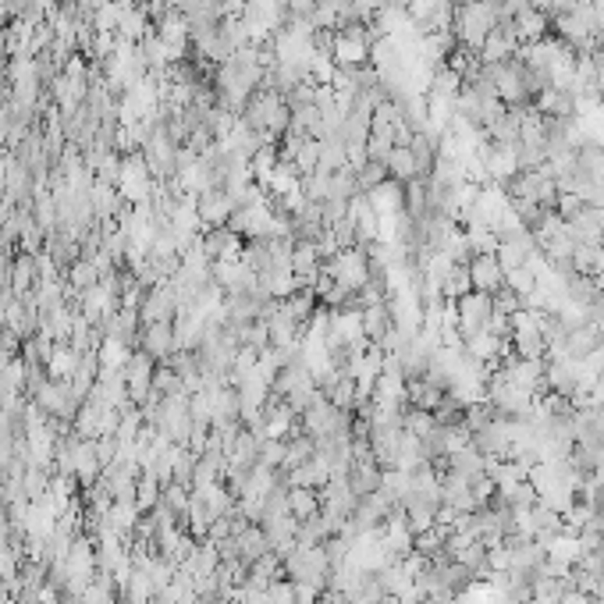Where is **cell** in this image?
Here are the masks:
<instances>
[{
	"mask_svg": "<svg viewBox=\"0 0 604 604\" xmlns=\"http://www.w3.org/2000/svg\"><path fill=\"white\" fill-rule=\"evenodd\" d=\"M391 331H395V316H391L388 299L373 302V306H363V334H366L373 345H380Z\"/></svg>",
	"mask_w": 604,
	"mask_h": 604,
	"instance_id": "cell-6",
	"label": "cell"
},
{
	"mask_svg": "<svg viewBox=\"0 0 604 604\" xmlns=\"http://www.w3.org/2000/svg\"><path fill=\"white\" fill-rule=\"evenodd\" d=\"M118 189H121V196L132 200V203H146V200H150V192H153V175H150L143 153H128V157L121 160Z\"/></svg>",
	"mask_w": 604,
	"mask_h": 604,
	"instance_id": "cell-1",
	"label": "cell"
},
{
	"mask_svg": "<svg viewBox=\"0 0 604 604\" xmlns=\"http://www.w3.org/2000/svg\"><path fill=\"white\" fill-rule=\"evenodd\" d=\"M380 466H377V459L373 455H366V459H355L352 462V469H348V487L355 491V498H366V494H373V491H380Z\"/></svg>",
	"mask_w": 604,
	"mask_h": 604,
	"instance_id": "cell-5",
	"label": "cell"
},
{
	"mask_svg": "<svg viewBox=\"0 0 604 604\" xmlns=\"http://www.w3.org/2000/svg\"><path fill=\"white\" fill-rule=\"evenodd\" d=\"M384 164H388V175H391L395 182H402V185H409L412 178H420V167H416V157H412L409 146H395Z\"/></svg>",
	"mask_w": 604,
	"mask_h": 604,
	"instance_id": "cell-10",
	"label": "cell"
},
{
	"mask_svg": "<svg viewBox=\"0 0 604 604\" xmlns=\"http://www.w3.org/2000/svg\"><path fill=\"white\" fill-rule=\"evenodd\" d=\"M289 512L296 516V519H309V516H316L320 512V491H313V487H292L289 491Z\"/></svg>",
	"mask_w": 604,
	"mask_h": 604,
	"instance_id": "cell-12",
	"label": "cell"
},
{
	"mask_svg": "<svg viewBox=\"0 0 604 604\" xmlns=\"http://www.w3.org/2000/svg\"><path fill=\"white\" fill-rule=\"evenodd\" d=\"M469 278H473V292H487V296H498L505 289V271L498 264L494 253H477L469 260Z\"/></svg>",
	"mask_w": 604,
	"mask_h": 604,
	"instance_id": "cell-4",
	"label": "cell"
},
{
	"mask_svg": "<svg viewBox=\"0 0 604 604\" xmlns=\"http://www.w3.org/2000/svg\"><path fill=\"white\" fill-rule=\"evenodd\" d=\"M327 480H331V466H327L320 455L306 459L299 469L289 473V484H292V487H313V491H320V487H327Z\"/></svg>",
	"mask_w": 604,
	"mask_h": 604,
	"instance_id": "cell-9",
	"label": "cell"
},
{
	"mask_svg": "<svg viewBox=\"0 0 604 604\" xmlns=\"http://www.w3.org/2000/svg\"><path fill=\"white\" fill-rule=\"evenodd\" d=\"M434 427H437L434 412L416 409V405H405V412H402V430H409V434H416V437H427Z\"/></svg>",
	"mask_w": 604,
	"mask_h": 604,
	"instance_id": "cell-15",
	"label": "cell"
},
{
	"mask_svg": "<svg viewBox=\"0 0 604 604\" xmlns=\"http://www.w3.org/2000/svg\"><path fill=\"white\" fill-rule=\"evenodd\" d=\"M487 569L491 573H509L512 569V551L502 544V548H491L487 551Z\"/></svg>",
	"mask_w": 604,
	"mask_h": 604,
	"instance_id": "cell-21",
	"label": "cell"
},
{
	"mask_svg": "<svg viewBox=\"0 0 604 604\" xmlns=\"http://www.w3.org/2000/svg\"><path fill=\"white\" fill-rule=\"evenodd\" d=\"M505 289H512L516 296H530L537 289V274L530 267H519V271H509L505 274Z\"/></svg>",
	"mask_w": 604,
	"mask_h": 604,
	"instance_id": "cell-18",
	"label": "cell"
},
{
	"mask_svg": "<svg viewBox=\"0 0 604 604\" xmlns=\"http://www.w3.org/2000/svg\"><path fill=\"white\" fill-rule=\"evenodd\" d=\"M196 214H200V224L221 228V224H228V217L235 214V203H232V196H228L224 185H214V189H207V192L196 196Z\"/></svg>",
	"mask_w": 604,
	"mask_h": 604,
	"instance_id": "cell-3",
	"label": "cell"
},
{
	"mask_svg": "<svg viewBox=\"0 0 604 604\" xmlns=\"http://www.w3.org/2000/svg\"><path fill=\"white\" fill-rule=\"evenodd\" d=\"M491 313H494V299H491L487 292H469V296H462V299L455 302V316H459V334H462V341L473 338V334H480V331L487 327Z\"/></svg>",
	"mask_w": 604,
	"mask_h": 604,
	"instance_id": "cell-2",
	"label": "cell"
},
{
	"mask_svg": "<svg viewBox=\"0 0 604 604\" xmlns=\"http://www.w3.org/2000/svg\"><path fill=\"white\" fill-rule=\"evenodd\" d=\"M257 462L267 466V469H282V462H285V441H278V437L260 441V459H257Z\"/></svg>",
	"mask_w": 604,
	"mask_h": 604,
	"instance_id": "cell-19",
	"label": "cell"
},
{
	"mask_svg": "<svg viewBox=\"0 0 604 604\" xmlns=\"http://www.w3.org/2000/svg\"><path fill=\"white\" fill-rule=\"evenodd\" d=\"M494 257H498V264H502V271L509 274V271H519V267H526V249L523 246H516L512 239H498V249H494Z\"/></svg>",
	"mask_w": 604,
	"mask_h": 604,
	"instance_id": "cell-16",
	"label": "cell"
},
{
	"mask_svg": "<svg viewBox=\"0 0 604 604\" xmlns=\"http://www.w3.org/2000/svg\"><path fill=\"white\" fill-rule=\"evenodd\" d=\"M473 292V278H469V264H455L445 278V289H441V299L445 302H459L462 296Z\"/></svg>",
	"mask_w": 604,
	"mask_h": 604,
	"instance_id": "cell-11",
	"label": "cell"
},
{
	"mask_svg": "<svg viewBox=\"0 0 604 604\" xmlns=\"http://www.w3.org/2000/svg\"><path fill=\"white\" fill-rule=\"evenodd\" d=\"M313 455H316V448H313V437H309V434L285 437V462H282V469L292 473V469H299L306 459H313Z\"/></svg>",
	"mask_w": 604,
	"mask_h": 604,
	"instance_id": "cell-13",
	"label": "cell"
},
{
	"mask_svg": "<svg viewBox=\"0 0 604 604\" xmlns=\"http://www.w3.org/2000/svg\"><path fill=\"white\" fill-rule=\"evenodd\" d=\"M494 299V313H505V316H516L523 306H519V296L512 292V289H502L498 296H491Z\"/></svg>",
	"mask_w": 604,
	"mask_h": 604,
	"instance_id": "cell-20",
	"label": "cell"
},
{
	"mask_svg": "<svg viewBox=\"0 0 604 604\" xmlns=\"http://www.w3.org/2000/svg\"><path fill=\"white\" fill-rule=\"evenodd\" d=\"M587 207H591V203H587L584 196H576V192H559V200H555V214H559L562 221H576Z\"/></svg>",
	"mask_w": 604,
	"mask_h": 604,
	"instance_id": "cell-17",
	"label": "cell"
},
{
	"mask_svg": "<svg viewBox=\"0 0 604 604\" xmlns=\"http://www.w3.org/2000/svg\"><path fill=\"white\" fill-rule=\"evenodd\" d=\"M355 178H359V192L366 196V192H373L377 185H384L391 175H388V164H384V160H370V157H366V160L355 167Z\"/></svg>",
	"mask_w": 604,
	"mask_h": 604,
	"instance_id": "cell-14",
	"label": "cell"
},
{
	"mask_svg": "<svg viewBox=\"0 0 604 604\" xmlns=\"http://www.w3.org/2000/svg\"><path fill=\"white\" fill-rule=\"evenodd\" d=\"M445 473H455V477H462V480H477V477H484L487 473V459L473 448V445H466V448H459V452H452L448 455V469Z\"/></svg>",
	"mask_w": 604,
	"mask_h": 604,
	"instance_id": "cell-8",
	"label": "cell"
},
{
	"mask_svg": "<svg viewBox=\"0 0 604 604\" xmlns=\"http://www.w3.org/2000/svg\"><path fill=\"white\" fill-rule=\"evenodd\" d=\"M143 352L150 359H167L175 352V327L171 323H146V331H139Z\"/></svg>",
	"mask_w": 604,
	"mask_h": 604,
	"instance_id": "cell-7",
	"label": "cell"
}]
</instances>
